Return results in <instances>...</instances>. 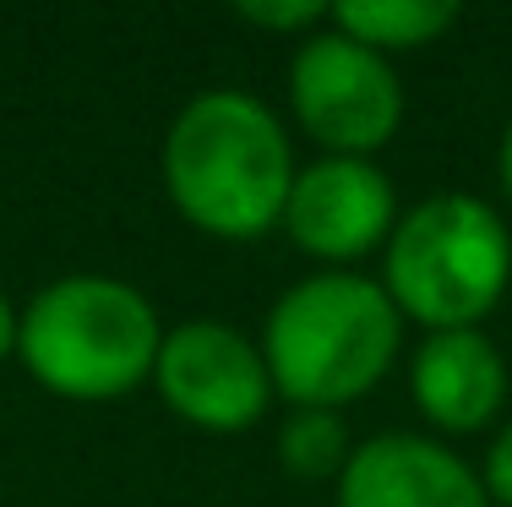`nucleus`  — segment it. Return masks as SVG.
Here are the masks:
<instances>
[{
  "label": "nucleus",
  "instance_id": "nucleus-11",
  "mask_svg": "<svg viewBox=\"0 0 512 507\" xmlns=\"http://www.w3.org/2000/svg\"><path fill=\"white\" fill-rule=\"evenodd\" d=\"M349 426L338 409H295L278 431V464L295 480H338L349 464Z\"/></svg>",
  "mask_w": 512,
  "mask_h": 507
},
{
  "label": "nucleus",
  "instance_id": "nucleus-2",
  "mask_svg": "<svg viewBox=\"0 0 512 507\" xmlns=\"http://www.w3.org/2000/svg\"><path fill=\"white\" fill-rule=\"evenodd\" d=\"M404 317L382 279L327 268L289 284L262 328V360L273 393L295 409H344L393 371Z\"/></svg>",
  "mask_w": 512,
  "mask_h": 507
},
{
  "label": "nucleus",
  "instance_id": "nucleus-14",
  "mask_svg": "<svg viewBox=\"0 0 512 507\" xmlns=\"http://www.w3.org/2000/svg\"><path fill=\"white\" fill-rule=\"evenodd\" d=\"M17 322H22V311L6 300V289H0V360L6 355H17Z\"/></svg>",
  "mask_w": 512,
  "mask_h": 507
},
{
  "label": "nucleus",
  "instance_id": "nucleus-10",
  "mask_svg": "<svg viewBox=\"0 0 512 507\" xmlns=\"http://www.w3.org/2000/svg\"><path fill=\"white\" fill-rule=\"evenodd\" d=\"M327 22L376 55H404L442 39L458 22V6L453 0H344L327 11Z\"/></svg>",
  "mask_w": 512,
  "mask_h": 507
},
{
  "label": "nucleus",
  "instance_id": "nucleus-15",
  "mask_svg": "<svg viewBox=\"0 0 512 507\" xmlns=\"http://www.w3.org/2000/svg\"><path fill=\"white\" fill-rule=\"evenodd\" d=\"M496 180H502V197L512 202V120H507V137H502V153H496Z\"/></svg>",
  "mask_w": 512,
  "mask_h": 507
},
{
  "label": "nucleus",
  "instance_id": "nucleus-9",
  "mask_svg": "<svg viewBox=\"0 0 512 507\" xmlns=\"http://www.w3.org/2000/svg\"><path fill=\"white\" fill-rule=\"evenodd\" d=\"M409 393L436 431H485L507 398V360L480 328L431 333L414 349Z\"/></svg>",
  "mask_w": 512,
  "mask_h": 507
},
{
  "label": "nucleus",
  "instance_id": "nucleus-1",
  "mask_svg": "<svg viewBox=\"0 0 512 507\" xmlns=\"http://www.w3.org/2000/svg\"><path fill=\"white\" fill-rule=\"evenodd\" d=\"M295 186L289 131L240 88L197 93L164 137V191L213 240H256L284 224Z\"/></svg>",
  "mask_w": 512,
  "mask_h": 507
},
{
  "label": "nucleus",
  "instance_id": "nucleus-4",
  "mask_svg": "<svg viewBox=\"0 0 512 507\" xmlns=\"http://www.w3.org/2000/svg\"><path fill=\"white\" fill-rule=\"evenodd\" d=\"M512 284V229L469 191L414 202L387 235L382 289L398 317L431 333L480 328Z\"/></svg>",
  "mask_w": 512,
  "mask_h": 507
},
{
  "label": "nucleus",
  "instance_id": "nucleus-8",
  "mask_svg": "<svg viewBox=\"0 0 512 507\" xmlns=\"http://www.w3.org/2000/svg\"><path fill=\"white\" fill-rule=\"evenodd\" d=\"M485 480L431 437L414 431H382L355 442L344 475H338V507H485Z\"/></svg>",
  "mask_w": 512,
  "mask_h": 507
},
{
  "label": "nucleus",
  "instance_id": "nucleus-6",
  "mask_svg": "<svg viewBox=\"0 0 512 507\" xmlns=\"http://www.w3.org/2000/svg\"><path fill=\"white\" fill-rule=\"evenodd\" d=\"M153 388L186 426L202 431H246L273 404L262 344H251L229 322H180L158 344Z\"/></svg>",
  "mask_w": 512,
  "mask_h": 507
},
{
  "label": "nucleus",
  "instance_id": "nucleus-12",
  "mask_svg": "<svg viewBox=\"0 0 512 507\" xmlns=\"http://www.w3.org/2000/svg\"><path fill=\"white\" fill-rule=\"evenodd\" d=\"M327 11L333 6H316V0H240L235 17L251 22V28H267V33H300L311 28V22H327Z\"/></svg>",
  "mask_w": 512,
  "mask_h": 507
},
{
  "label": "nucleus",
  "instance_id": "nucleus-3",
  "mask_svg": "<svg viewBox=\"0 0 512 507\" xmlns=\"http://www.w3.org/2000/svg\"><path fill=\"white\" fill-rule=\"evenodd\" d=\"M158 344L164 328L153 300L109 273H71L44 284L17 322L22 371L71 404H109L142 388L158 366Z\"/></svg>",
  "mask_w": 512,
  "mask_h": 507
},
{
  "label": "nucleus",
  "instance_id": "nucleus-7",
  "mask_svg": "<svg viewBox=\"0 0 512 507\" xmlns=\"http://www.w3.org/2000/svg\"><path fill=\"white\" fill-rule=\"evenodd\" d=\"M393 224H398L393 180L371 159H338V153H327V159L295 169L284 229L306 257L344 268V262L365 257V251L387 246Z\"/></svg>",
  "mask_w": 512,
  "mask_h": 507
},
{
  "label": "nucleus",
  "instance_id": "nucleus-5",
  "mask_svg": "<svg viewBox=\"0 0 512 507\" xmlns=\"http://www.w3.org/2000/svg\"><path fill=\"white\" fill-rule=\"evenodd\" d=\"M289 104L306 137L338 159H371L393 142L404 120V88L387 55L365 50L349 33H311L289 60Z\"/></svg>",
  "mask_w": 512,
  "mask_h": 507
},
{
  "label": "nucleus",
  "instance_id": "nucleus-13",
  "mask_svg": "<svg viewBox=\"0 0 512 507\" xmlns=\"http://www.w3.org/2000/svg\"><path fill=\"white\" fill-rule=\"evenodd\" d=\"M485 497H496L502 507H512V420L496 431L491 453H485Z\"/></svg>",
  "mask_w": 512,
  "mask_h": 507
}]
</instances>
